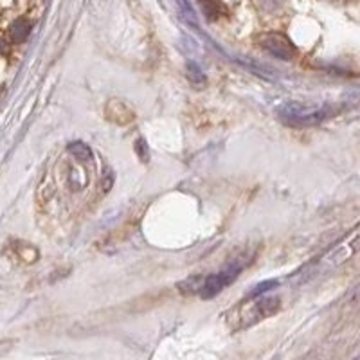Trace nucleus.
Masks as SVG:
<instances>
[{
	"mask_svg": "<svg viewBox=\"0 0 360 360\" xmlns=\"http://www.w3.org/2000/svg\"><path fill=\"white\" fill-rule=\"evenodd\" d=\"M278 114L290 126H315V124L326 121L328 117H332L335 114V109L328 106V104L317 106V104L292 101V103H284Z\"/></svg>",
	"mask_w": 360,
	"mask_h": 360,
	"instance_id": "obj_1",
	"label": "nucleus"
},
{
	"mask_svg": "<svg viewBox=\"0 0 360 360\" xmlns=\"http://www.w3.org/2000/svg\"><path fill=\"white\" fill-rule=\"evenodd\" d=\"M29 33H31V25H29L24 19L16 20V22L11 25V38L16 43L24 42L29 36Z\"/></svg>",
	"mask_w": 360,
	"mask_h": 360,
	"instance_id": "obj_7",
	"label": "nucleus"
},
{
	"mask_svg": "<svg viewBox=\"0 0 360 360\" xmlns=\"http://www.w3.org/2000/svg\"><path fill=\"white\" fill-rule=\"evenodd\" d=\"M261 47L274 58H280V60H284V62L295 58L294 43L290 42L286 36H283V34H267V36L261 38Z\"/></svg>",
	"mask_w": 360,
	"mask_h": 360,
	"instance_id": "obj_3",
	"label": "nucleus"
},
{
	"mask_svg": "<svg viewBox=\"0 0 360 360\" xmlns=\"http://www.w3.org/2000/svg\"><path fill=\"white\" fill-rule=\"evenodd\" d=\"M202 281H204V278H202V275H191V278L184 280L182 283H179L180 294H184V295L200 294V289H202Z\"/></svg>",
	"mask_w": 360,
	"mask_h": 360,
	"instance_id": "obj_5",
	"label": "nucleus"
},
{
	"mask_svg": "<svg viewBox=\"0 0 360 360\" xmlns=\"http://www.w3.org/2000/svg\"><path fill=\"white\" fill-rule=\"evenodd\" d=\"M185 76H188V80H190L193 85H204L205 83V74L202 72V69L193 62H188V65H185Z\"/></svg>",
	"mask_w": 360,
	"mask_h": 360,
	"instance_id": "obj_9",
	"label": "nucleus"
},
{
	"mask_svg": "<svg viewBox=\"0 0 360 360\" xmlns=\"http://www.w3.org/2000/svg\"><path fill=\"white\" fill-rule=\"evenodd\" d=\"M242 272V265H236V263H232V265L225 267L223 270H220L218 274L213 275H205L204 281H202V289H200V297L202 299H211L214 295H218L227 284L234 283L236 278Z\"/></svg>",
	"mask_w": 360,
	"mask_h": 360,
	"instance_id": "obj_2",
	"label": "nucleus"
},
{
	"mask_svg": "<svg viewBox=\"0 0 360 360\" xmlns=\"http://www.w3.org/2000/svg\"><path fill=\"white\" fill-rule=\"evenodd\" d=\"M278 310H280V297L256 299V301L251 304L249 313L243 315V317H245V321H243V326H251V324L261 321V319L270 317V315L278 312Z\"/></svg>",
	"mask_w": 360,
	"mask_h": 360,
	"instance_id": "obj_4",
	"label": "nucleus"
},
{
	"mask_svg": "<svg viewBox=\"0 0 360 360\" xmlns=\"http://www.w3.org/2000/svg\"><path fill=\"white\" fill-rule=\"evenodd\" d=\"M69 152H71L72 155L76 157L78 161H81V162L92 161V150L87 146L85 142H81V141L71 142V144H69Z\"/></svg>",
	"mask_w": 360,
	"mask_h": 360,
	"instance_id": "obj_8",
	"label": "nucleus"
},
{
	"mask_svg": "<svg viewBox=\"0 0 360 360\" xmlns=\"http://www.w3.org/2000/svg\"><path fill=\"white\" fill-rule=\"evenodd\" d=\"M177 2H179L180 11H182V14H184L185 22H188L190 25H193V27H196V25H199V20H196V14H194L190 2H188V0H177Z\"/></svg>",
	"mask_w": 360,
	"mask_h": 360,
	"instance_id": "obj_10",
	"label": "nucleus"
},
{
	"mask_svg": "<svg viewBox=\"0 0 360 360\" xmlns=\"http://www.w3.org/2000/svg\"><path fill=\"white\" fill-rule=\"evenodd\" d=\"M278 284H280V283H278V281H275V280L263 281V283L256 284V286H254V289H252L251 292H249V295H247V297H258V295L265 294V292H269V290L275 289Z\"/></svg>",
	"mask_w": 360,
	"mask_h": 360,
	"instance_id": "obj_11",
	"label": "nucleus"
},
{
	"mask_svg": "<svg viewBox=\"0 0 360 360\" xmlns=\"http://www.w3.org/2000/svg\"><path fill=\"white\" fill-rule=\"evenodd\" d=\"M5 51V42L2 38H0V52Z\"/></svg>",
	"mask_w": 360,
	"mask_h": 360,
	"instance_id": "obj_12",
	"label": "nucleus"
},
{
	"mask_svg": "<svg viewBox=\"0 0 360 360\" xmlns=\"http://www.w3.org/2000/svg\"><path fill=\"white\" fill-rule=\"evenodd\" d=\"M200 5H202V11H204L205 19L207 20H216L220 16L225 5L222 4V0H199Z\"/></svg>",
	"mask_w": 360,
	"mask_h": 360,
	"instance_id": "obj_6",
	"label": "nucleus"
}]
</instances>
